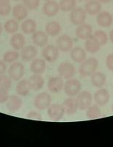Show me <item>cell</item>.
Returning <instances> with one entry per match:
<instances>
[{
    "mask_svg": "<svg viewBox=\"0 0 113 147\" xmlns=\"http://www.w3.org/2000/svg\"><path fill=\"white\" fill-rule=\"evenodd\" d=\"M98 67V61L96 57H90L85 59L83 62L81 63L79 68V73L82 77H90L95 71Z\"/></svg>",
    "mask_w": 113,
    "mask_h": 147,
    "instance_id": "obj_1",
    "label": "cell"
},
{
    "mask_svg": "<svg viewBox=\"0 0 113 147\" xmlns=\"http://www.w3.org/2000/svg\"><path fill=\"white\" fill-rule=\"evenodd\" d=\"M63 89L68 96L74 97L81 91V84L77 79H68L64 83Z\"/></svg>",
    "mask_w": 113,
    "mask_h": 147,
    "instance_id": "obj_2",
    "label": "cell"
},
{
    "mask_svg": "<svg viewBox=\"0 0 113 147\" xmlns=\"http://www.w3.org/2000/svg\"><path fill=\"white\" fill-rule=\"evenodd\" d=\"M8 76L13 81H19L24 74V65L20 62H14L11 63L7 70Z\"/></svg>",
    "mask_w": 113,
    "mask_h": 147,
    "instance_id": "obj_3",
    "label": "cell"
},
{
    "mask_svg": "<svg viewBox=\"0 0 113 147\" xmlns=\"http://www.w3.org/2000/svg\"><path fill=\"white\" fill-rule=\"evenodd\" d=\"M52 103L51 96L46 92H42L35 96L34 99V105L38 110H43L48 109Z\"/></svg>",
    "mask_w": 113,
    "mask_h": 147,
    "instance_id": "obj_4",
    "label": "cell"
},
{
    "mask_svg": "<svg viewBox=\"0 0 113 147\" xmlns=\"http://www.w3.org/2000/svg\"><path fill=\"white\" fill-rule=\"evenodd\" d=\"M86 20V12L81 7H75L71 11L70 21L73 25L79 26L85 23Z\"/></svg>",
    "mask_w": 113,
    "mask_h": 147,
    "instance_id": "obj_5",
    "label": "cell"
},
{
    "mask_svg": "<svg viewBox=\"0 0 113 147\" xmlns=\"http://www.w3.org/2000/svg\"><path fill=\"white\" fill-rule=\"evenodd\" d=\"M59 75L65 80L73 78L76 74V69L71 63L63 62L59 65L57 69Z\"/></svg>",
    "mask_w": 113,
    "mask_h": 147,
    "instance_id": "obj_6",
    "label": "cell"
},
{
    "mask_svg": "<svg viewBox=\"0 0 113 147\" xmlns=\"http://www.w3.org/2000/svg\"><path fill=\"white\" fill-rule=\"evenodd\" d=\"M56 47L63 52H68L72 49L73 47V40L71 36L68 35H62L56 40Z\"/></svg>",
    "mask_w": 113,
    "mask_h": 147,
    "instance_id": "obj_7",
    "label": "cell"
},
{
    "mask_svg": "<svg viewBox=\"0 0 113 147\" xmlns=\"http://www.w3.org/2000/svg\"><path fill=\"white\" fill-rule=\"evenodd\" d=\"M78 107L80 110H86L92 105L93 96L92 94L87 90L79 92L77 97Z\"/></svg>",
    "mask_w": 113,
    "mask_h": 147,
    "instance_id": "obj_8",
    "label": "cell"
},
{
    "mask_svg": "<svg viewBox=\"0 0 113 147\" xmlns=\"http://www.w3.org/2000/svg\"><path fill=\"white\" fill-rule=\"evenodd\" d=\"M42 57L48 63H54L59 57V49L56 46L46 45L42 50Z\"/></svg>",
    "mask_w": 113,
    "mask_h": 147,
    "instance_id": "obj_9",
    "label": "cell"
},
{
    "mask_svg": "<svg viewBox=\"0 0 113 147\" xmlns=\"http://www.w3.org/2000/svg\"><path fill=\"white\" fill-rule=\"evenodd\" d=\"M47 114L50 119L53 121H60L65 115V110L62 105L53 104L48 107Z\"/></svg>",
    "mask_w": 113,
    "mask_h": 147,
    "instance_id": "obj_10",
    "label": "cell"
},
{
    "mask_svg": "<svg viewBox=\"0 0 113 147\" xmlns=\"http://www.w3.org/2000/svg\"><path fill=\"white\" fill-rule=\"evenodd\" d=\"M63 78H62L60 76L58 77H50L47 83V87L48 90L54 94L60 93L64 87Z\"/></svg>",
    "mask_w": 113,
    "mask_h": 147,
    "instance_id": "obj_11",
    "label": "cell"
},
{
    "mask_svg": "<svg viewBox=\"0 0 113 147\" xmlns=\"http://www.w3.org/2000/svg\"><path fill=\"white\" fill-rule=\"evenodd\" d=\"M43 14L47 17H54L58 13L60 10V6L59 3L54 1V0H49L47 1L43 6Z\"/></svg>",
    "mask_w": 113,
    "mask_h": 147,
    "instance_id": "obj_12",
    "label": "cell"
},
{
    "mask_svg": "<svg viewBox=\"0 0 113 147\" xmlns=\"http://www.w3.org/2000/svg\"><path fill=\"white\" fill-rule=\"evenodd\" d=\"M94 100L98 106H105L110 100V93L106 89H98L94 94Z\"/></svg>",
    "mask_w": 113,
    "mask_h": 147,
    "instance_id": "obj_13",
    "label": "cell"
},
{
    "mask_svg": "<svg viewBox=\"0 0 113 147\" xmlns=\"http://www.w3.org/2000/svg\"><path fill=\"white\" fill-rule=\"evenodd\" d=\"M22 105H23L22 99L19 96L15 95L10 96L7 102H6V107L10 113H16L20 110Z\"/></svg>",
    "mask_w": 113,
    "mask_h": 147,
    "instance_id": "obj_14",
    "label": "cell"
},
{
    "mask_svg": "<svg viewBox=\"0 0 113 147\" xmlns=\"http://www.w3.org/2000/svg\"><path fill=\"white\" fill-rule=\"evenodd\" d=\"M93 35V27L89 24H82L77 27L76 30V35L79 39L86 40Z\"/></svg>",
    "mask_w": 113,
    "mask_h": 147,
    "instance_id": "obj_15",
    "label": "cell"
},
{
    "mask_svg": "<svg viewBox=\"0 0 113 147\" xmlns=\"http://www.w3.org/2000/svg\"><path fill=\"white\" fill-rule=\"evenodd\" d=\"M21 57L24 61H32L38 55V49L32 45H28L24 47L21 52Z\"/></svg>",
    "mask_w": 113,
    "mask_h": 147,
    "instance_id": "obj_16",
    "label": "cell"
},
{
    "mask_svg": "<svg viewBox=\"0 0 113 147\" xmlns=\"http://www.w3.org/2000/svg\"><path fill=\"white\" fill-rule=\"evenodd\" d=\"M96 22L100 27L107 28L112 25L113 22V17L109 12L101 11L97 15Z\"/></svg>",
    "mask_w": 113,
    "mask_h": 147,
    "instance_id": "obj_17",
    "label": "cell"
},
{
    "mask_svg": "<svg viewBox=\"0 0 113 147\" xmlns=\"http://www.w3.org/2000/svg\"><path fill=\"white\" fill-rule=\"evenodd\" d=\"M32 40L35 46L38 47H44L48 41V35L46 32L35 31L32 36Z\"/></svg>",
    "mask_w": 113,
    "mask_h": 147,
    "instance_id": "obj_18",
    "label": "cell"
},
{
    "mask_svg": "<svg viewBox=\"0 0 113 147\" xmlns=\"http://www.w3.org/2000/svg\"><path fill=\"white\" fill-rule=\"evenodd\" d=\"M62 105L65 110V114H67V115H73L76 113L79 109L77 99H75L73 97L67 98Z\"/></svg>",
    "mask_w": 113,
    "mask_h": 147,
    "instance_id": "obj_19",
    "label": "cell"
},
{
    "mask_svg": "<svg viewBox=\"0 0 113 147\" xmlns=\"http://www.w3.org/2000/svg\"><path fill=\"white\" fill-rule=\"evenodd\" d=\"M102 46L100 45L99 42L98 41L95 37L93 35H90L88 38L85 40V49L86 52L90 54H96L100 50Z\"/></svg>",
    "mask_w": 113,
    "mask_h": 147,
    "instance_id": "obj_20",
    "label": "cell"
},
{
    "mask_svg": "<svg viewBox=\"0 0 113 147\" xmlns=\"http://www.w3.org/2000/svg\"><path fill=\"white\" fill-rule=\"evenodd\" d=\"M102 5L98 0H89L85 5L86 13L90 16H96L102 11Z\"/></svg>",
    "mask_w": 113,
    "mask_h": 147,
    "instance_id": "obj_21",
    "label": "cell"
},
{
    "mask_svg": "<svg viewBox=\"0 0 113 147\" xmlns=\"http://www.w3.org/2000/svg\"><path fill=\"white\" fill-rule=\"evenodd\" d=\"M10 44L15 50H22L25 47L26 39L22 33H15L10 38Z\"/></svg>",
    "mask_w": 113,
    "mask_h": 147,
    "instance_id": "obj_22",
    "label": "cell"
},
{
    "mask_svg": "<svg viewBox=\"0 0 113 147\" xmlns=\"http://www.w3.org/2000/svg\"><path fill=\"white\" fill-rule=\"evenodd\" d=\"M70 55L71 60L73 62L77 63H82L87 57V53L85 49L79 47L72 48V49L71 50Z\"/></svg>",
    "mask_w": 113,
    "mask_h": 147,
    "instance_id": "obj_23",
    "label": "cell"
},
{
    "mask_svg": "<svg viewBox=\"0 0 113 147\" xmlns=\"http://www.w3.org/2000/svg\"><path fill=\"white\" fill-rule=\"evenodd\" d=\"M46 69V64L45 60L43 59H34L30 64V71L33 74H40L45 72Z\"/></svg>",
    "mask_w": 113,
    "mask_h": 147,
    "instance_id": "obj_24",
    "label": "cell"
},
{
    "mask_svg": "<svg viewBox=\"0 0 113 147\" xmlns=\"http://www.w3.org/2000/svg\"><path fill=\"white\" fill-rule=\"evenodd\" d=\"M28 9L24 5L18 4L13 8V16L17 21H23L28 16Z\"/></svg>",
    "mask_w": 113,
    "mask_h": 147,
    "instance_id": "obj_25",
    "label": "cell"
},
{
    "mask_svg": "<svg viewBox=\"0 0 113 147\" xmlns=\"http://www.w3.org/2000/svg\"><path fill=\"white\" fill-rule=\"evenodd\" d=\"M22 32H24L26 35H30L33 34L36 31L37 24L35 20L31 19V18H27L23 21L21 25Z\"/></svg>",
    "mask_w": 113,
    "mask_h": 147,
    "instance_id": "obj_26",
    "label": "cell"
},
{
    "mask_svg": "<svg viewBox=\"0 0 113 147\" xmlns=\"http://www.w3.org/2000/svg\"><path fill=\"white\" fill-rule=\"evenodd\" d=\"M61 31L62 27L60 25V24L57 22H55V21L48 22L46 25L45 32L49 36H57L61 32Z\"/></svg>",
    "mask_w": 113,
    "mask_h": 147,
    "instance_id": "obj_27",
    "label": "cell"
},
{
    "mask_svg": "<svg viewBox=\"0 0 113 147\" xmlns=\"http://www.w3.org/2000/svg\"><path fill=\"white\" fill-rule=\"evenodd\" d=\"M90 81L94 87L101 88L106 83V77L104 74H103L102 72L95 71L91 75Z\"/></svg>",
    "mask_w": 113,
    "mask_h": 147,
    "instance_id": "obj_28",
    "label": "cell"
},
{
    "mask_svg": "<svg viewBox=\"0 0 113 147\" xmlns=\"http://www.w3.org/2000/svg\"><path fill=\"white\" fill-rule=\"evenodd\" d=\"M31 90H32V88L30 86V82L27 80H19V82L16 85V88H15L17 94L18 95L23 96L28 95Z\"/></svg>",
    "mask_w": 113,
    "mask_h": 147,
    "instance_id": "obj_29",
    "label": "cell"
},
{
    "mask_svg": "<svg viewBox=\"0 0 113 147\" xmlns=\"http://www.w3.org/2000/svg\"><path fill=\"white\" fill-rule=\"evenodd\" d=\"M31 88L33 90H40L44 85V80L40 74H34L29 79Z\"/></svg>",
    "mask_w": 113,
    "mask_h": 147,
    "instance_id": "obj_30",
    "label": "cell"
},
{
    "mask_svg": "<svg viewBox=\"0 0 113 147\" xmlns=\"http://www.w3.org/2000/svg\"><path fill=\"white\" fill-rule=\"evenodd\" d=\"M19 25L15 19H9L4 24V30L8 34H15L18 32Z\"/></svg>",
    "mask_w": 113,
    "mask_h": 147,
    "instance_id": "obj_31",
    "label": "cell"
},
{
    "mask_svg": "<svg viewBox=\"0 0 113 147\" xmlns=\"http://www.w3.org/2000/svg\"><path fill=\"white\" fill-rule=\"evenodd\" d=\"M87 117L89 119H96L101 116V110L98 105H91L87 109Z\"/></svg>",
    "mask_w": 113,
    "mask_h": 147,
    "instance_id": "obj_32",
    "label": "cell"
},
{
    "mask_svg": "<svg viewBox=\"0 0 113 147\" xmlns=\"http://www.w3.org/2000/svg\"><path fill=\"white\" fill-rule=\"evenodd\" d=\"M77 5V0H60L59 6L63 12L71 11Z\"/></svg>",
    "mask_w": 113,
    "mask_h": 147,
    "instance_id": "obj_33",
    "label": "cell"
},
{
    "mask_svg": "<svg viewBox=\"0 0 113 147\" xmlns=\"http://www.w3.org/2000/svg\"><path fill=\"white\" fill-rule=\"evenodd\" d=\"M20 57V54L18 51H8L3 55V61L6 63L11 64L15 62Z\"/></svg>",
    "mask_w": 113,
    "mask_h": 147,
    "instance_id": "obj_34",
    "label": "cell"
},
{
    "mask_svg": "<svg viewBox=\"0 0 113 147\" xmlns=\"http://www.w3.org/2000/svg\"><path fill=\"white\" fill-rule=\"evenodd\" d=\"M12 87V79L9 76L3 75L0 76V90L8 91Z\"/></svg>",
    "mask_w": 113,
    "mask_h": 147,
    "instance_id": "obj_35",
    "label": "cell"
},
{
    "mask_svg": "<svg viewBox=\"0 0 113 147\" xmlns=\"http://www.w3.org/2000/svg\"><path fill=\"white\" fill-rule=\"evenodd\" d=\"M93 35L98 40L101 46L106 45L108 41V35L103 30H96L95 32H93Z\"/></svg>",
    "mask_w": 113,
    "mask_h": 147,
    "instance_id": "obj_36",
    "label": "cell"
},
{
    "mask_svg": "<svg viewBox=\"0 0 113 147\" xmlns=\"http://www.w3.org/2000/svg\"><path fill=\"white\" fill-rule=\"evenodd\" d=\"M11 12V5L9 2H1L0 3V16H7Z\"/></svg>",
    "mask_w": 113,
    "mask_h": 147,
    "instance_id": "obj_37",
    "label": "cell"
},
{
    "mask_svg": "<svg viewBox=\"0 0 113 147\" xmlns=\"http://www.w3.org/2000/svg\"><path fill=\"white\" fill-rule=\"evenodd\" d=\"M40 0H23V5L28 10H35L39 7Z\"/></svg>",
    "mask_w": 113,
    "mask_h": 147,
    "instance_id": "obj_38",
    "label": "cell"
},
{
    "mask_svg": "<svg viewBox=\"0 0 113 147\" xmlns=\"http://www.w3.org/2000/svg\"><path fill=\"white\" fill-rule=\"evenodd\" d=\"M27 118L29 119H32V120H42V115L40 113L37 111H31L27 115Z\"/></svg>",
    "mask_w": 113,
    "mask_h": 147,
    "instance_id": "obj_39",
    "label": "cell"
},
{
    "mask_svg": "<svg viewBox=\"0 0 113 147\" xmlns=\"http://www.w3.org/2000/svg\"><path fill=\"white\" fill-rule=\"evenodd\" d=\"M9 97L10 96H9L8 91L0 90V104L6 103L8 100Z\"/></svg>",
    "mask_w": 113,
    "mask_h": 147,
    "instance_id": "obj_40",
    "label": "cell"
},
{
    "mask_svg": "<svg viewBox=\"0 0 113 147\" xmlns=\"http://www.w3.org/2000/svg\"><path fill=\"white\" fill-rule=\"evenodd\" d=\"M106 65L109 70L113 71V54L107 56L106 59Z\"/></svg>",
    "mask_w": 113,
    "mask_h": 147,
    "instance_id": "obj_41",
    "label": "cell"
},
{
    "mask_svg": "<svg viewBox=\"0 0 113 147\" xmlns=\"http://www.w3.org/2000/svg\"><path fill=\"white\" fill-rule=\"evenodd\" d=\"M6 71H7V65H6V63L0 60V76L5 74Z\"/></svg>",
    "mask_w": 113,
    "mask_h": 147,
    "instance_id": "obj_42",
    "label": "cell"
},
{
    "mask_svg": "<svg viewBox=\"0 0 113 147\" xmlns=\"http://www.w3.org/2000/svg\"><path fill=\"white\" fill-rule=\"evenodd\" d=\"M110 40L113 44V30H112L110 32Z\"/></svg>",
    "mask_w": 113,
    "mask_h": 147,
    "instance_id": "obj_43",
    "label": "cell"
},
{
    "mask_svg": "<svg viewBox=\"0 0 113 147\" xmlns=\"http://www.w3.org/2000/svg\"><path fill=\"white\" fill-rule=\"evenodd\" d=\"M100 3H103V4H107L109 2H110L112 0H98Z\"/></svg>",
    "mask_w": 113,
    "mask_h": 147,
    "instance_id": "obj_44",
    "label": "cell"
},
{
    "mask_svg": "<svg viewBox=\"0 0 113 147\" xmlns=\"http://www.w3.org/2000/svg\"><path fill=\"white\" fill-rule=\"evenodd\" d=\"M2 31H3V26H2V23L0 22V35H2Z\"/></svg>",
    "mask_w": 113,
    "mask_h": 147,
    "instance_id": "obj_45",
    "label": "cell"
},
{
    "mask_svg": "<svg viewBox=\"0 0 113 147\" xmlns=\"http://www.w3.org/2000/svg\"><path fill=\"white\" fill-rule=\"evenodd\" d=\"M10 2V0H0V3L1 2Z\"/></svg>",
    "mask_w": 113,
    "mask_h": 147,
    "instance_id": "obj_46",
    "label": "cell"
},
{
    "mask_svg": "<svg viewBox=\"0 0 113 147\" xmlns=\"http://www.w3.org/2000/svg\"><path fill=\"white\" fill-rule=\"evenodd\" d=\"M81 2H86V1H89V0H79Z\"/></svg>",
    "mask_w": 113,
    "mask_h": 147,
    "instance_id": "obj_47",
    "label": "cell"
},
{
    "mask_svg": "<svg viewBox=\"0 0 113 147\" xmlns=\"http://www.w3.org/2000/svg\"><path fill=\"white\" fill-rule=\"evenodd\" d=\"M112 113H113V105H112Z\"/></svg>",
    "mask_w": 113,
    "mask_h": 147,
    "instance_id": "obj_48",
    "label": "cell"
},
{
    "mask_svg": "<svg viewBox=\"0 0 113 147\" xmlns=\"http://www.w3.org/2000/svg\"><path fill=\"white\" fill-rule=\"evenodd\" d=\"M43 1H46V2H47V1H49V0H43Z\"/></svg>",
    "mask_w": 113,
    "mask_h": 147,
    "instance_id": "obj_49",
    "label": "cell"
},
{
    "mask_svg": "<svg viewBox=\"0 0 113 147\" xmlns=\"http://www.w3.org/2000/svg\"><path fill=\"white\" fill-rule=\"evenodd\" d=\"M13 1H18V0H13Z\"/></svg>",
    "mask_w": 113,
    "mask_h": 147,
    "instance_id": "obj_50",
    "label": "cell"
}]
</instances>
